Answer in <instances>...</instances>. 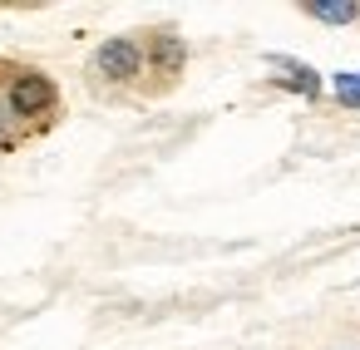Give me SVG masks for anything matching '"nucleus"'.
I'll return each mask as SVG.
<instances>
[{
  "mask_svg": "<svg viewBox=\"0 0 360 350\" xmlns=\"http://www.w3.org/2000/svg\"><path fill=\"white\" fill-rule=\"evenodd\" d=\"M11 104H15V114H40V109H50V104H55V89H50V79L25 74V79H15Z\"/></svg>",
  "mask_w": 360,
  "mask_h": 350,
  "instance_id": "obj_1",
  "label": "nucleus"
},
{
  "mask_svg": "<svg viewBox=\"0 0 360 350\" xmlns=\"http://www.w3.org/2000/svg\"><path fill=\"white\" fill-rule=\"evenodd\" d=\"M99 70H104L109 79H129V74L139 70V50H134L129 40H109V45L99 50Z\"/></svg>",
  "mask_w": 360,
  "mask_h": 350,
  "instance_id": "obj_2",
  "label": "nucleus"
},
{
  "mask_svg": "<svg viewBox=\"0 0 360 350\" xmlns=\"http://www.w3.org/2000/svg\"><path fill=\"white\" fill-rule=\"evenodd\" d=\"M306 11L316 20H326V25H350L360 6H355V0H306Z\"/></svg>",
  "mask_w": 360,
  "mask_h": 350,
  "instance_id": "obj_3",
  "label": "nucleus"
},
{
  "mask_svg": "<svg viewBox=\"0 0 360 350\" xmlns=\"http://www.w3.org/2000/svg\"><path fill=\"white\" fill-rule=\"evenodd\" d=\"M271 65L286 74V89H296V94H316V89H321L316 70H306V65H296V60H271Z\"/></svg>",
  "mask_w": 360,
  "mask_h": 350,
  "instance_id": "obj_4",
  "label": "nucleus"
},
{
  "mask_svg": "<svg viewBox=\"0 0 360 350\" xmlns=\"http://www.w3.org/2000/svg\"><path fill=\"white\" fill-rule=\"evenodd\" d=\"M335 94H340L345 104H360V74H340V79H335Z\"/></svg>",
  "mask_w": 360,
  "mask_h": 350,
  "instance_id": "obj_5",
  "label": "nucleus"
}]
</instances>
